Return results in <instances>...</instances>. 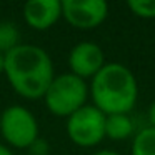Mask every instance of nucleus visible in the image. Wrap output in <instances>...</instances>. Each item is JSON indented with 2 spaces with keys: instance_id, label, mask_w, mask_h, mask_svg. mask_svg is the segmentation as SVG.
I'll use <instances>...</instances> for the list:
<instances>
[{
  "instance_id": "nucleus-1",
  "label": "nucleus",
  "mask_w": 155,
  "mask_h": 155,
  "mask_svg": "<svg viewBox=\"0 0 155 155\" xmlns=\"http://www.w3.org/2000/svg\"><path fill=\"white\" fill-rule=\"evenodd\" d=\"M4 74L15 92L28 100L44 98L54 80V64L44 48L18 44L5 54Z\"/></svg>"
},
{
  "instance_id": "nucleus-2",
  "label": "nucleus",
  "mask_w": 155,
  "mask_h": 155,
  "mask_svg": "<svg viewBox=\"0 0 155 155\" xmlns=\"http://www.w3.org/2000/svg\"><path fill=\"white\" fill-rule=\"evenodd\" d=\"M90 95L102 114H130L138 97L137 78L124 64L108 62L92 78Z\"/></svg>"
},
{
  "instance_id": "nucleus-3",
  "label": "nucleus",
  "mask_w": 155,
  "mask_h": 155,
  "mask_svg": "<svg viewBox=\"0 0 155 155\" xmlns=\"http://www.w3.org/2000/svg\"><path fill=\"white\" fill-rule=\"evenodd\" d=\"M88 97V87L85 80L74 74H62L54 77L44 95L47 108L58 117H70L82 108Z\"/></svg>"
},
{
  "instance_id": "nucleus-4",
  "label": "nucleus",
  "mask_w": 155,
  "mask_h": 155,
  "mask_svg": "<svg viewBox=\"0 0 155 155\" xmlns=\"http://www.w3.org/2000/svg\"><path fill=\"white\" fill-rule=\"evenodd\" d=\"M0 132L12 147L28 148L38 138V124L30 110L10 105L0 115Z\"/></svg>"
},
{
  "instance_id": "nucleus-5",
  "label": "nucleus",
  "mask_w": 155,
  "mask_h": 155,
  "mask_svg": "<svg viewBox=\"0 0 155 155\" xmlns=\"http://www.w3.org/2000/svg\"><path fill=\"white\" fill-rule=\"evenodd\" d=\"M105 117L97 107L84 105L67 118L68 138L78 147H94L105 138Z\"/></svg>"
},
{
  "instance_id": "nucleus-6",
  "label": "nucleus",
  "mask_w": 155,
  "mask_h": 155,
  "mask_svg": "<svg viewBox=\"0 0 155 155\" xmlns=\"http://www.w3.org/2000/svg\"><path fill=\"white\" fill-rule=\"evenodd\" d=\"M108 15V5L104 0H64L62 17L75 28L92 30L104 24Z\"/></svg>"
},
{
  "instance_id": "nucleus-7",
  "label": "nucleus",
  "mask_w": 155,
  "mask_h": 155,
  "mask_svg": "<svg viewBox=\"0 0 155 155\" xmlns=\"http://www.w3.org/2000/svg\"><path fill=\"white\" fill-rule=\"evenodd\" d=\"M105 64L107 62L104 50L94 42H80L68 54V67L72 70L70 74L77 75L82 80L94 78Z\"/></svg>"
},
{
  "instance_id": "nucleus-8",
  "label": "nucleus",
  "mask_w": 155,
  "mask_h": 155,
  "mask_svg": "<svg viewBox=\"0 0 155 155\" xmlns=\"http://www.w3.org/2000/svg\"><path fill=\"white\" fill-rule=\"evenodd\" d=\"M62 17L58 0H28L24 5V18L34 30H47Z\"/></svg>"
},
{
  "instance_id": "nucleus-9",
  "label": "nucleus",
  "mask_w": 155,
  "mask_h": 155,
  "mask_svg": "<svg viewBox=\"0 0 155 155\" xmlns=\"http://www.w3.org/2000/svg\"><path fill=\"white\" fill-rule=\"evenodd\" d=\"M134 135V122L128 114H114L105 117V137L110 140H125Z\"/></svg>"
},
{
  "instance_id": "nucleus-10",
  "label": "nucleus",
  "mask_w": 155,
  "mask_h": 155,
  "mask_svg": "<svg viewBox=\"0 0 155 155\" xmlns=\"http://www.w3.org/2000/svg\"><path fill=\"white\" fill-rule=\"evenodd\" d=\"M132 155H155V128L145 127L134 135Z\"/></svg>"
},
{
  "instance_id": "nucleus-11",
  "label": "nucleus",
  "mask_w": 155,
  "mask_h": 155,
  "mask_svg": "<svg viewBox=\"0 0 155 155\" xmlns=\"http://www.w3.org/2000/svg\"><path fill=\"white\" fill-rule=\"evenodd\" d=\"M18 28L12 22H0V54H7L18 45Z\"/></svg>"
},
{
  "instance_id": "nucleus-12",
  "label": "nucleus",
  "mask_w": 155,
  "mask_h": 155,
  "mask_svg": "<svg viewBox=\"0 0 155 155\" xmlns=\"http://www.w3.org/2000/svg\"><path fill=\"white\" fill-rule=\"evenodd\" d=\"M127 7L135 17L155 18V0H130Z\"/></svg>"
},
{
  "instance_id": "nucleus-13",
  "label": "nucleus",
  "mask_w": 155,
  "mask_h": 155,
  "mask_svg": "<svg viewBox=\"0 0 155 155\" xmlns=\"http://www.w3.org/2000/svg\"><path fill=\"white\" fill-rule=\"evenodd\" d=\"M28 148H30L32 155H47L48 153V143L45 140H42V138H37Z\"/></svg>"
},
{
  "instance_id": "nucleus-14",
  "label": "nucleus",
  "mask_w": 155,
  "mask_h": 155,
  "mask_svg": "<svg viewBox=\"0 0 155 155\" xmlns=\"http://www.w3.org/2000/svg\"><path fill=\"white\" fill-rule=\"evenodd\" d=\"M147 118H148V127H153L155 128V102H152L150 107H148Z\"/></svg>"
},
{
  "instance_id": "nucleus-15",
  "label": "nucleus",
  "mask_w": 155,
  "mask_h": 155,
  "mask_svg": "<svg viewBox=\"0 0 155 155\" xmlns=\"http://www.w3.org/2000/svg\"><path fill=\"white\" fill-rule=\"evenodd\" d=\"M94 155H120L118 152H114V150H98L95 152Z\"/></svg>"
},
{
  "instance_id": "nucleus-16",
  "label": "nucleus",
  "mask_w": 155,
  "mask_h": 155,
  "mask_svg": "<svg viewBox=\"0 0 155 155\" xmlns=\"http://www.w3.org/2000/svg\"><path fill=\"white\" fill-rule=\"evenodd\" d=\"M4 67H5V55L0 54V74H4Z\"/></svg>"
},
{
  "instance_id": "nucleus-17",
  "label": "nucleus",
  "mask_w": 155,
  "mask_h": 155,
  "mask_svg": "<svg viewBox=\"0 0 155 155\" xmlns=\"http://www.w3.org/2000/svg\"><path fill=\"white\" fill-rule=\"evenodd\" d=\"M0 155H12V152L8 150L7 147H4V145L0 143Z\"/></svg>"
}]
</instances>
